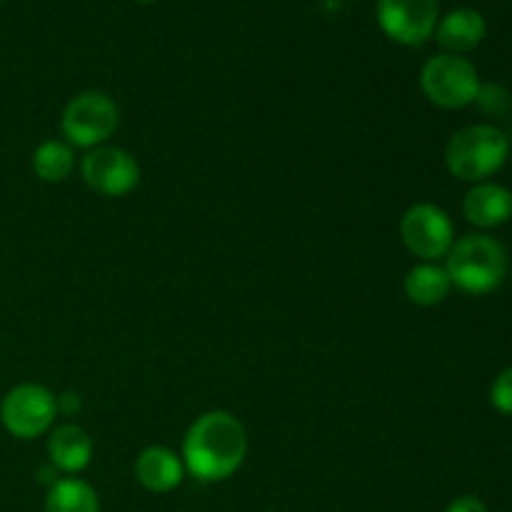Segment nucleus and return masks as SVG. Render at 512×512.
<instances>
[{"label":"nucleus","instance_id":"1","mask_svg":"<svg viewBox=\"0 0 512 512\" xmlns=\"http://www.w3.org/2000/svg\"><path fill=\"white\" fill-rule=\"evenodd\" d=\"M183 465L203 483L228 480L248 458V430L228 410H208L183 438Z\"/></svg>","mask_w":512,"mask_h":512},{"label":"nucleus","instance_id":"2","mask_svg":"<svg viewBox=\"0 0 512 512\" xmlns=\"http://www.w3.org/2000/svg\"><path fill=\"white\" fill-rule=\"evenodd\" d=\"M445 270L453 288L468 295H488L508 278V250L488 233H468L458 238L445 255Z\"/></svg>","mask_w":512,"mask_h":512},{"label":"nucleus","instance_id":"3","mask_svg":"<svg viewBox=\"0 0 512 512\" xmlns=\"http://www.w3.org/2000/svg\"><path fill=\"white\" fill-rule=\"evenodd\" d=\"M510 153L508 135L490 123L468 125L445 145V165L463 183H485L505 165Z\"/></svg>","mask_w":512,"mask_h":512},{"label":"nucleus","instance_id":"4","mask_svg":"<svg viewBox=\"0 0 512 512\" xmlns=\"http://www.w3.org/2000/svg\"><path fill=\"white\" fill-rule=\"evenodd\" d=\"M120 125V110L108 93L85 90L68 100L60 115L63 140L73 148L93 150L108 143Z\"/></svg>","mask_w":512,"mask_h":512},{"label":"nucleus","instance_id":"5","mask_svg":"<svg viewBox=\"0 0 512 512\" xmlns=\"http://www.w3.org/2000/svg\"><path fill=\"white\" fill-rule=\"evenodd\" d=\"M478 68L463 55L438 53L420 70V90L433 105L443 110H460L475 105L480 93Z\"/></svg>","mask_w":512,"mask_h":512},{"label":"nucleus","instance_id":"6","mask_svg":"<svg viewBox=\"0 0 512 512\" xmlns=\"http://www.w3.org/2000/svg\"><path fill=\"white\" fill-rule=\"evenodd\" d=\"M58 415V398L40 383L15 385L0 403V423L18 440H35L50 433Z\"/></svg>","mask_w":512,"mask_h":512},{"label":"nucleus","instance_id":"7","mask_svg":"<svg viewBox=\"0 0 512 512\" xmlns=\"http://www.w3.org/2000/svg\"><path fill=\"white\" fill-rule=\"evenodd\" d=\"M400 240L420 263H438L453 248L455 225L435 203H415L400 218Z\"/></svg>","mask_w":512,"mask_h":512},{"label":"nucleus","instance_id":"8","mask_svg":"<svg viewBox=\"0 0 512 512\" xmlns=\"http://www.w3.org/2000/svg\"><path fill=\"white\" fill-rule=\"evenodd\" d=\"M83 183L103 198H123L140 183V163L128 150L100 145L88 150L80 160Z\"/></svg>","mask_w":512,"mask_h":512},{"label":"nucleus","instance_id":"9","mask_svg":"<svg viewBox=\"0 0 512 512\" xmlns=\"http://www.w3.org/2000/svg\"><path fill=\"white\" fill-rule=\"evenodd\" d=\"M378 25L393 43L423 45L433 38L440 20V0H378Z\"/></svg>","mask_w":512,"mask_h":512},{"label":"nucleus","instance_id":"10","mask_svg":"<svg viewBox=\"0 0 512 512\" xmlns=\"http://www.w3.org/2000/svg\"><path fill=\"white\" fill-rule=\"evenodd\" d=\"M433 35L443 53L465 55L480 48V43L488 35V20L475 8H455L438 20V28Z\"/></svg>","mask_w":512,"mask_h":512},{"label":"nucleus","instance_id":"11","mask_svg":"<svg viewBox=\"0 0 512 512\" xmlns=\"http://www.w3.org/2000/svg\"><path fill=\"white\" fill-rule=\"evenodd\" d=\"M463 215L480 230L500 228L512 220V190L500 183H475L463 198Z\"/></svg>","mask_w":512,"mask_h":512},{"label":"nucleus","instance_id":"12","mask_svg":"<svg viewBox=\"0 0 512 512\" xmlns=\"http://www.w3.org/2000/svg\"><path fill=\"white\" fill-rule=\"evenodd\" d=\"M135 480L143 485L148 493H170L178 488L185 478V465L180 455L165 445H150L135 458L133 465Z\"/></svg>","mask_w":512,"mask_h":512},{"label":"nucleus","instance_id":"13","mask_svg":"<svg viewBox=\"0 0 512 512\" xmlns=\"http://www.w3.org/2000/svg\"><path fill=\"white\" fill-rule=\"evenodd\" d=\"M48 458L60 473H83L93 460V438L78 423L55 425L48 435Z\"/></svg>","mask_w":512,"mask_h":512},{"label":"nucleus","instance_id":"14","mask_svg":"<svg viewBox=\"0 0 512 512\" xmlns=\"http://www.w3.org/2000/svg\"><path fill=\"white\" fill-rule=\"evenodd\" d=\"M405 298L420 308H435L443 303L453 290L450 275L440 263H418L408 270L403 280Z\"/></svg>","mask_w":512,"mask_h":512},{"label":"nucleus","instance_id":"15","mask_svg":"<svg viewBox=\"0 0 512 512\" xmlns=\"http://www.w3.org/2000/svg\"><path fill=\"white\" fill-rule=\"evenodd\" d=\"M35 178L43 183H63L75 170V148L60 138L43 140L30 158Z\"/></svg>","mask_w":512,"mask_h":512},{"label":"nucleus","instance_id":"16","mask_svg":"<svg viewBox=\"0 0 512 512\" xmlns=\"http://www.w3.org/2000/svg\"><path fill=\"white\" fill-rule=\"evenodd\" d=\"M45 512H100L98 493L80 478H60L50 485Z\"/></svg>","mask_w":512,"mask_h":512},{"label":"nucleus","instance_id":"17","mask_svg":"<svg viewBox=\"0 0 512 512\" xmlns=\"http://www.w3.org/2000/svg\"><path fill=\"white\" fill-rule=\"evenodd\" d=\"M475 105H478L485 115L503 118V115H508L512 110V95L505 85L485 83L480 85V93L478 98H475Z\"/></svg>","mask_w":512,"mask_h":512},{"label":"nucleus","instance_id":"18","mask_svg":"<svg viewBox=\"0 0 512 512\" xmlns=\"http://www.w3.org/2000/svg\"><path fill=\"white\" fill-rule=\"evenodd\" d=\"M490 403L500 415L512 418V368H505L490 385Z\"/></svg>","mask_w":512,"mask_h":512},{"label":"nucleus","instance_id":"19","mask_svg":"<svg viewBox=\"0 0 512 512\" xmlns=\"http://www.w3.org/2000/svg\"><path fill=\"white\" fill-rule=\"evenodd\" d=\"M445 512H488V508H485L483 500L475 498V495H460V498H455L453 503L448 505Z\"/></svg>","mask_w":512,"mask_h":512},{"label":"nucleus","instance_id":"20","mask_svg":"<svg viewBox=\"0 0 512 512\" xmlns=\"http://www.w3.org/2000/svg\"><path fill=\"white\" fill-rule=\"evenodd\" d=\"M133 3H140V5H150V3H155V0H133Z\"/></svg>","mask_w":512,"mask_h":512}]
</instances>
